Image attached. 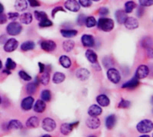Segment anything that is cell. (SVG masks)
Instances as JSON below:
<instances>
[{"mask_svg":"<svg viewBox=\"0 0 153 137\" xmlns=\"http://www.w3.org/2000/svg\"><path fill=\"white\" fill-rule=\"evenodd\" d=\"M136 130L143 135L150 134L153 130V122L151 119H143L136 125Z\"/></svg>","mask_w":153,"mask_h":137,"instance_id":"obj_1","label":"cell"},{"mask_svg":"<svg viewBox=\"0 0 153 137\" xmlns=\"http://www.w3.org/2000/svg\"><path fill=\"white\" fill-rule=\"evenodd\" d=\"M97 25L100 30L105 31V32H109L111 31L114 27H115V22L112 19L110 18H106V17H101L99 22H97Z\"/></svg>","mask_w":153,"mask_h":137,"instance_id":"obj_2","label":"cell"},{"mask_svg":"<svg viewBox=\"0 0 153 137\" xmlns=\"http://www.w3.org/2000/svg\"><path fill=\"white\" fill-rule=\"evenodd\" d=\"M107 77L108 79L112 83H115V84H117L120 83L121 81V74L120 72L114 68V67H110V68H108V71H107Z\"/></svg>","mask_w":153,"mask_h":137,"instance_id":"obj_3","label":"cell"},{"mask_svg":"<svg viewBox=\"0 0 153 137\" xmlns=\"http://www.w3.org/2000/svg\"><path fill=\"white\" fill-rule=\"evenodd\" d=\"M22 31V26L17 22H12L6 26V31L11 36H16L19 35Z\"/></svg>","mask_w":153,"mask_h":137,"instance_id":"obj_4","label":"cell"},{"mask_svg":"<svg viewBox=\"0 0 153 137\" xmlns=\"http://www.w3.org/2000/svg\"><path fill=\"white\" fill-rule=\"evenodd\" d=\"M41 127L46 132H53L56 128V122L50 118H45L41 122Z\"/></svg>","mask_w":153,"mask_h":137,"instance_id":"obj_5","label":"cell"},{"mask_svg":"<svg viewBox=\"0 0 153 137\" xmlns=\"http://www.w3.org/2000/svg\"><path fill=\"white\" fill-rule=\"evenodd\" d=\"M79 121H75L73 123H65L61 126L60 127V132L63 136H68L72 133L74 128L77 127L79 125Z\"/></svg>","mask_w":153,"mask_h":137,"instance_id":"obj_6","label":"cell"},{"mask_svg":"<svg viewBox=\"0 0 153 137\" xmlns=\"http://www.w3.org/2000/svg\"><path fill=\"white\" fill-rule=\"evenodd\" d=\"M150 74V68L146 65H141L137 67L136 72H135V77L140 79H144L146 78Z\"/></svg>","mask_w":153,"mask_h":137,"instance_id":"obj_7","label":"cell"},{"mask_svg":"<svg viewBox=\"0 0 153 137\" xmlns=\"http://www.w3.org/2000/svg\"><path fill=\"white\" fill-rule=\"evenodd\" d=\"M19 46V43L17 41V39H13V38H11V39H8L4 45V50L5 52H8V53H11L13 51H14Z\"/></svg>","mask_w":153,"mask_h":137,"instance_id":"obj_8","label":"cell"},{"mask_svg":"<svg viewBox=\"0 0 153 137\" xmlns=\"http://www.w3.org/2000/svg\"><path fill=\"white\" fill-rule=\"evenodd\" d=\"M34 98L30 95L25 97L24 99H22V102H21V109L23 111H29L32 109L33 104H34Z\"/></svg>","mask_w":153,"mask_h":137,"instance_id":"obj_9","label":"cell"},{"mask_svg":"<svg viewBox=\"0 0 153 137\" xmlns=\"http://www.w3.org/2000/svg\"><path fill=\"white\" fill-rule=\"evenodd\" d=\"M85 125L88 128L90 129H98L100 125H101V122L100 120V118L98 117H91L89 118H87L86 122H85Z\"/></svg>","mask_w":153,"mask_h":137,"instance_id":"obj_10","label":"cell"},{"mask_svg":"<svg viewBox=\"0 0 153 137\" xmlns=\"http://www.w3.org/2000/svg\"><path fill=\"white\" fill-rule=\"evenodd\" d=\"M41 48L46 52H53L56 48V44L53 40H42L40 43Z\"/></svg>","mask_w":153,"mask_h":137,"instance_id":"obj_11","label":"cell"},{"mask_svg":"<svg viewBox=\"0 0 153 137\" xmlns=\"http://www.w3.org/2000/svg\"><path fill=\"white\" fill-rule=\"evenodd\" d=\"M81 41L83 47H86V48H92L95 45L94 37L90 34H83L81 38Z\"/></svg>","mask_w":153,"mask_h":137,"instance_id":"obj_12","label":"cell"},{"mask_svg":"<svg viewBox=\"0 0 153 137\" xmlns=\"http://www.w3.org/2000/svg\"><path fill=\"white\" fill-rule=\"evenodd\" d=\"M140 85V80L136 78L135 76L125 83L122 85V89H126V90H134Z\"/></svg>","mask_w":153,"mask_h":137,"instance_id":"obj_13","label":"cell"},{"mask_svg":"<svg viewBox=\"0 0 153 137\" xmlns=\"http://www.w3.org/2000/svg\"><path fill=\"white\" fill-rule=\"evenodd\" d=\"M125 26L128 30H135L139 27V21L132 16H127L126 22H125Z\"/></svg>","mask_w":153,"mask_h":137,"instance_id":"obj_14","label":"cell"},{"mask_svg":"<svg viewBox=\"0 0 153 137\" xmlns=\"http://www.w3.org/2000/svg\"><path fill=\"white\" fill-rule=\"evenodd\" d=\"M65 6L67 10L74 12V13L79 12V10L81 8V5L79 4L78 1H76V0H66L65 2Z\"/></svg>","mask_w":153,"mask_h":137,"instance_id":"obj_15","label":"cell"},{"mask_svg":"<svg viewBox=\"0 0 153 137\" xmlns=\"http://www.w3.org/2000/svg\"><path fill=\"white\" fill-rule=\"evenodd\" d=\"M33 110L36 112V113H39V114H41L43 113L46 109H47V104L45 101H43L41 99L39 100H37L36 101H34V104H33Z\"/></svg>","mask_w":153,"mask_h":137,"instance_id":"obj_16","label":"cell"},{"mask_svg":"<svg viewBox=\"0 0 153 137\" xmlns=\"http://www.w3.org/2000/svg\"><path fill=\"white\" fill-rule=\"evenodd\" d=\"M88 114L90 117H99L102 114V107L98 104H93L88 109Z\"/></svg>","mask_w":153,"mask_h":137,"instance_id":"obj_17","label":"cell"},{"mask_svg":"<svg viewBox=\"0 0 153 137\" xmlns=\"http://www.w3.org/2000/svg\"><path fill=\"white\" fill-rule=\"evenodd\" d=\"M75 75L80 81L84 82V81H87L90 78V71L87 70L86 68H79L76 71Z\"/></svg>","mask_w":153,"mask_h":137,"instance_id":"obj_18","label":"cell"},{"mask_svg":"<svg viewBox=\"0 0 153 137\" xmlns=\"http://www.w3.org/2000/svg\"><path fill=\"white\" fill-rule=\"evenodd\" d=\"M8 130H21L23 128L22 123L18 119H12L6 125Z\"/></svg>","mask_w":153,"mask_h":137,"instance_id":"obj_19","label":"cell"},{"mask_svg":"<svg viewBox=\"0 0 153 137\" xmlns=\"http://www.w3.org/2000/svg\"><path fill=\"white\" fill-rule=\"evenodd\" d=\"M96 101H97L99 106L103 107V108L108 107L109 104H110V100H109V98L106 94H100L99 96H97Z\"/></svg>","mask_w":153,"mask_h":137,"instance_id":"obj_20","label":"cell"},{"mask_svg":"<svg viewBox=\"0 0 153 137\" xmlns=\"http://www.w3.org/2000/svg\"><path fill=\"white\" fill-rule=\"evenodd\" d=\"M117 119L116 115L111 114V115L108 116L106 118V120H105V126H106L107 129H108V130L113 129L117 124Z\"/></svg>","mask_w":153,"mask_h":137,"instance_id":"obj_21","label":"cell"},{"mask_svg":"<svg viewBox=\"0 0 153 137\" xmlns=\"http://www.w3.org/2000/svg\"><path fill=\"white\" fill-rule=\"evenodd\" d=\"M85 57H86L87 60H88L91 64H92V65L97 64V62H98V55L96 54V52H95L94 50L90 49V48H89L88 50H86V52H85Z\"/></svg>","mask_w":153,"mask_h":137,"instance_id":"obj_22","label":"cell"},{"mask_svg":"<svg viewBox=\"0 0 153 137\" xmlns=\"http://www.w3.org/2000/svg\"><path fill=\"white\" fill-rule=\"evenodd\" d=\"M25 126L26 127L28 128H36L39 126V118L35 117V116H32L30 118H29L25 123Z\"/></svg>","mask_w":153,"mask_h":137,"instance_id":"obj_23","label":"cell"},{"mask_svg":"<svg viewBox=\"0 0 153 137\" xmlns=\"http://www.w3.org/2000/svg\"><path fill=\"white\" fill-rule=\"evenodd\" d=\"M115 15H116V19L119 24H124L127 18V13L125 12V10H121V9L117 10L116 12Z\"/></svg>","mask_w":153,"mask_h":137,"instance_id":"obj_24","label":"cell"},{"mask_svg":"<svg viewBox=\"0 0 153 137\" xmlns=\"http://www.w3.org/2000/svg\"><path fill=\"white\" fill-rule=\"evenodd\" d=\"M60 32H61V35L66 39L75 37L78 34V31L76 30H73V29H62L60 31Z\"/></svg>","mask_w":153,"mask_h":137,"instance_id":"obj_25","label":"cell"},{"mask_svg":"<svg viewBox=\"0 0 153 137\" xmlns=\"http://www.w3.org/2000/svg\"><path fill=\"white\" fill-rule=\"evenodd\" d=\"M59 64L65 69H68L71 67L72 66V61H71V58L65 55H63L59 57Z\"/></svg>","mask_w":153,"mask_h":137,"instance_id":"obj_26","label":"cell"},{"mask_svg":"<svg viewBox=\"0 0 153 137\" xmlns=\"http://www.w3.org/2000/svg\"><path fill=\"white\" fill-rule=\"evenodd\" d=\"M65 80V74L61 72H56L52 78V81L55 84H60Z\"/></svg>","mask_w":153,"mask_h":137,"instance_id":"obj_27","label":"cell"},{"mask_svg":"<svg viewBox=\"0 0 153 137\" xmlns=\"http://www.w3.org/2000/svg\"><path fill=\"white\" fill-rule=\"evenodd\" d=\"M28 7V2L27 0H16L14 3V8L17 11L22 12L26 10Z\"/></svg>","mask_w":153,"mask_h":137,"instance_id":"obj_28","label":"cell"},{"mask_svg":"<svg viewBox=\"0 0 153 137\" xmlns=\"http://www.w3.org/2000/svg\"><path fill=\"white\" fill-rule=\"evenodd\" d=\"M19 18H20L21 22L23 23V24H26V25L30 24L32 22V19H33L32 14L30 13H24L21 14L19 16Z\"/></svg>","mask_w":153,"mask_h":137,"instance_id":"obj_29","label":"cell"},{"mask_svg":"<svg viewBox=\"0 0 153 137\" xmlns=\"http://www.w3.org/2000/svg\"><path fill=\"white\" fill-rule=\"evenodd\" d=\"M75 43L72 39H66L63 42V48L65 52H71L74 48Z\"/></svg>","mask_w":153,"mask_h":137,"instance_id":"obj_30","label":"cell"},{"mask_svg":"<svg viewBox=\"0 0 153 137\" xmlns=\"http://www.w3.org/2000/svg\"><path fill=\"white\" fill-rule=\"evenodd\" d=\"M35 48V43L31 40H28L25 42H22L21 45V49L22 51H30Z\"/></svg>","mask_w":153,"mask_h":137,"instance_id":"obj_31","label":"cell"},{"mask_svg":"<svg viewBox=\"0 0 153 137\" xmlns=\"http://www.w3.org/2000/svg\"><path fill=\"white\" fill-rule=\"evenodd\" d=\"M38 86H39V85H38L35 82L29 83L26 85V92H27L29 95L32 96V95L36 92V90H37Z\"/></svg>","mask_w":153,"mask_h":137,"instance_id":"obj_32","label":"cell"},{"mask_svg":"<svg viewBox=\"0 0 153 137\" xmlns=\"http://www.w3.org/2000/svg\"><path fill=\"white\" fill-rule=\"evenodd\" d=\"M136 8V3L133 0H129L125 4V12L126 13H132Z\"/></svg>","mask_w":153,"mask_h":137,"instance_id":"obj_33","label":"cell"},{"mask_svg":"<svg viewBox=\"0 0 153 137\" xmlns=\"http://www.w3.org/2000/svg\"><path fill=\"white\" fill-rule=\"evenodd\" d=\"M50 81V75H49V72L48 71H44L43 73H41V76L39 78V82L41 84L43 85H48V83Z\"/></svg>","mask_w":153,"mask_h":137,"instance_id":"obj_34","label":"cell"},{"mask_svg":"<svg viewBox=\"0 0 153 137\" xmlns=\"http://www.w3.org/2000/svg\"><path fill=\"white\" fill-rule=\"evenodd\" d=\"M40 99L45 102H49L52 99V93L49 90H43L40 92Z\"/></svg>","mask_w":153,"mask_h":137,"instance_id":"obj_35","label":"cell"},{"mask_svg":"<svg viewBox=\"0 0 153 137\" xmlns=\"http://www.w3.org/2000/svg\"><path fill=\"white\" fill-rule=\"evenodd\" d=\"M85 25L87 28H93L97 25V21L93 16H88L85 20Z\"/></svg>","mask_w":153,"mask_h":137,"instance_id":"obj_36","label":"cell"},{"mask_svg":"<svg viewBox=\"0 0 153 137\" xmlns=\"http://www.w3.org/2000/svg\"><path fill=\"white\" fill-rule=\"evenodd\" d=\"M16 68V63L10 57H8L6 59V62H5V69H8L10 71L13 70Z\"/></svg>","mask_w":153,"mask_h":137,"instance_id":"obj_37","label":"cell"},{"mask_svg":"<svg viewBox=\"0 0 153 137\" xmlns=\"http://www.w3.org/2000/svg\"><path fill=\"white\" fill-rule=\"evenodd\" d=\"M52 25H53V22L48 18H46V19L39 21V26L40 28H48V27H51Z\"/></svg>","mask_w":153,"mask_h":137,"instance_id":"obj_38","label":"cell"},{"mask_svg":"<svg viewBox=\"0 0 153 137\" xmlns=\"http://www.w3.org/2000/svg\"><path fill=\"white\" fill-rule=\"evenodd\" d=\"M18 74H19V76H20V78L22 79V80H23V81H26V82H30V81H31V76L27 73V72H25L24 70H21V71H19V73H18Z\"/></svg>","mask_w":153,"mask_h":137,"instance_id":"obj_39","label":"cell"},{"mask_svg":"<svg viewBox=\"0 0 153 137\" xmlns=\"http://www.w3.org/2000/svg\"><path fill=\"white\" fill-rule=\"evenodd\" d=\"M34 15H35V18L38 21H41L43 19L48 18V14L45 12H41V11H35L34 12Z\"/></svg>","mask_w":153,"mask_h":137,"instance_id":"obj_40","label":"cell"},{"mask_svg":"<svg viewBox=\"0 0 153 137\" xmlns=\"http://www.w3.org/2000/svg\"><path fill=\"white\" fill-rule=\"evenodd\" d=\"M131 101H127V100H121L120 102L118 103L117 107L119 109H129L131 107Z\"/></svg>","mask_w":153,"mask_h":137,"instance_id":"obj_41","label":"cell"},{"mask_svg":"<svg viewBox=\"0 0 153 137\" xmlns=\"http://www.w3.org/2000/svg\"><path fill=\"white\" fill-rule=\"evenodd\" d=\"M6 16H7V19H10L13 22H14L15 20H17L19 18L20 15L17 12H11V13H8Z\"/></svg>","mask_w":153,"mask_h":137,"instance_id":"obj_42","label":"cell"},{"mask_svg":"<svg viewBox=\"0 0 153 137\" xmlns=\"http://www.w3.org/2000/svg\"><path fill=\"white\" fill-rule=\"evenodd\" d=\"M139 4L143 7L152 6L153 4V0H139Z\"/></svg>","mask_w":153,"mask_h":137,"instance_id":"obj_43","label":"cell"},{"mask_svg":"<svg viewBox=\"0 0 153 137\" xmlns=\"http://www.w3.org/2000/svg\"><path fill=\"white\" fill-rule=\"evenodd\" d=\"M85 20H86L85 14H83V13L80 14V15L78 16V18H77V23H78V25H80V26L84 25V24H85Z\"/></svg>","mask_w":153,"mask_h":137,"instance_id":"obj_44","label":"cell"},{"mask_svg":"<svg viewBox=\"0 0 153 137\" xmlns=\"http://www.w3.org/2000/svg\"><path fill=\"white\" fill-rule=\"evenodd\" d=\"M58 12H64V13H65L66 11H65L62 6H56V7H55V8L52 10V12H51V15H52V17H53V18H55L56 13H58Z\"/></svg>","mask_w":153,"mask_h":137,"instance_id":"obj_45","label":"cell"},{"mask_svg":"<svg viewBox=\"0 0 153 137\" xmlns=\"http://www.w3.org/2000/svg\"><path fill=\"white\" fill-rule=\"evenodd\" d=\"M78 3L82 7H90L91 5V0H79Z\"/></svg>","mask_w":153,"mask_h":137,"instance_id":"obj_46","label":"cell"},{"mask_svg":"<svg viewBox=\"0 0 153 137\" xmlns=\"http://www.w3.org/2000/svg\"><path fill=\"white\" fill-rule=\"evenodd\" d=\"M108 13H109L108 9L107 7H105V6L100 7V10H99V13H100V16H103V17H105L106 15H108Z\"/></svg>","mask_w":153,"mask_h":137,"instance_id":"obj_47","label":"cell"},{"mask_svg":"<svg viewBox=\"0 0 153 137\" xmlns=\"http://www.w3.org/2000/svg\"><path fill=\"white\" fill-rule=\"evenodd\" d=\"M27 2L30 4L31 7H38L40 5V3L38 0H27Z\"/></svg>","mask_w":153,"mask_h":137,"instance_id":"obj_48","label":"cell"},{"mask_svg":"<svg viewBox=\"0 0 153 137\" xmlns=\"http://www.w3.org/2000/svg\"><path fill=\"white\" fill-rule=\"evenodd\" d=\"M143 13H144V7L140 5L138 7V9H137V16L138 17H143Z\"/></svg>","mask_w":153,"mask_h":137,"instance_id":"obj_49","label":"cell"},{"mask_svg":"<svg viewBox=\"0 0 153 137\" xmlns=\"http://www.w3.org/2000/svg\"><path fill=\"white\" fill-rule=\"evenodd\" d=\"M6 21H7V16L5 14H4V13H0V24L5 23Z\"/></svg>","mask_w":153,"mask_h":137,"instance_id":"obj_50","label":"cell"},{"mask_svg":"<svg viewBox=\"0 0 153 137\" xmlns=\"http://www.w3.org/2000/svg\"><path fill=\"white\" fill-rule=\"evenodd\" d=\"M38 66H39V74L43 73V72L46 70V66H45L43 63H41V62H39V63H38Z\"/></svg>","mask_w":153,"mask_h":137,"instance_id":"obj_51","label":"cell"},{"mask_svg":"<svg viewBox=\"0 0 153 137\" xmlns=\"http://www.w3.org/2000/svg\"><path fill=\"white\" fill-rule=\"evenodd\" d=\"M147 54H148V57H150V58H152L153 57V49L152 48H147Z\"/></svg>","mask_w":153,"mask_h":137,"instance_id":"obj_52","label":"cell"},{"mask_svg":"<svg viewBox=\"0 0 153 137\" xmlns=\"http://www.w3.org/2000/svg\"><path fill=\"white\" fill-rule=\"evenodd\" d=\"M3 74H11V71L10 70H8V69H4V70H3V72H2Z\"/></svg>","mask_w":153,"mask_h":137,"instance_id":"obj_53","label":"cell"},{"mask_svg":"<svg viewBox=\"0 0 153 137\" xmlns=\"http://www.w3.org/2000/svg\"><path fill=\"white\" fill-rule=\"evenodd\" d=\"M4 5L0 3V13H4Z\"/></svg>","mask_w":153,"mask_h":137,"instance_id":"obj_54","label":"cell"},{"mask_svg":"<svg viewBox=\"0 0 153 137\" xmlns=\"http://www.w3.org/2000/svg\"><path fill=\"white\" fill-rule=\"evenodd\" d=\"M139 137H151V136H149L148 134H145V135H142L141 136Z\"/></svg>","mask_w":153,"mask_h":137,"instance_id":"obj_55","label":"cell"},{"mask_svg":"<svg viewBox=\"0 0 153 137\" xmlns=\"http://www.w3.org/2000/svg\"><path fill=\"white\" fill-rule=\"evenodd\" d=\"M41 137H52L50 135H48V134H46V135H43Z\"/></svg>","mask_w":153,"mask_h":137,"instance_id":"obj_56","label":"cell"},{"mask_svg":"<svg viewBox=\"0 0 153 137\" xmlns=\"http://www.w3.org/2000/svg\"><path fill=\"white\" fill-rule=\"evenodd\" d=\"M2 67H3V64H2V61L0 60V70L2 69Z\"/></svg>","mask_w":153,"mask_h":137,"instance_id":"obj_57","label":"cell"},{"mask_svg":"<svg viewBox=\"0 0 153 137\" xmlns=\"http://www.w3.org/2000/svg\"><path fill=\"white\" fill-rule=\"evenodd\" d=\"M91 1H94V2H99V1H100V0H91Z\"/></svg>","mask_w":153,"mask_h":137,"instance_id":"obj_58","label":"cell"},{"mask_svg":"<svg viewBox=\"0 0 153 137\" xmlns=\"http://www.w3.org/2000/svg\"><path fill=\"white\" fill-rule=\"evenodd\" d=\"M1 103H2V99H1V96H0V105H1Z\"/></svg>","mask_w":153,"mask_h":137,"instance_id":"obj_59","label":"cell"},{"mask_svg":"<svg viewBox=\"0 0 153 137\" xmlns=\"http://www.w3.org/2000/svg\"><path fill=\"white\" fill-rule=\"evenodd\" d=\"M88 137H96V136H89Z\"/></svg>","mask_w":153,"mask_h":137,"instance_id":"obj_60","label":"cell"}]
</instances>
